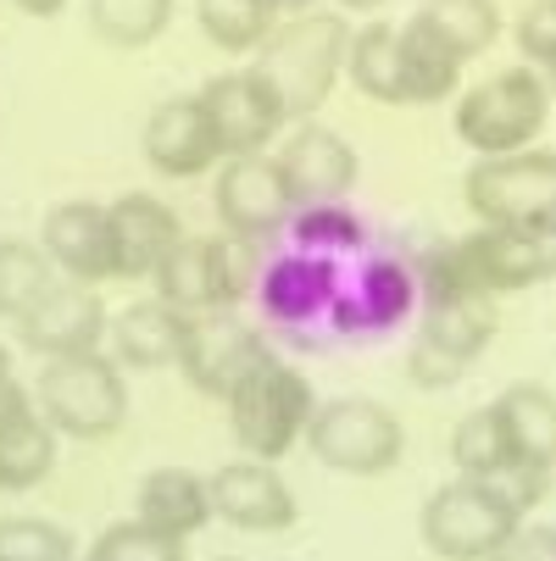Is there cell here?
<instances>
[{
	"instance_id": "obj_1",
	"label": "cell",
	"mask_w": 556,
	"mask_h": 561,
	"mask_svg": "<svg viewBox=\"0 0 556 561\" xmlns=\"http://www.w3.org/2000/svg\"><path fill=\"white\" fill-rule=\"evenodd\" d=\"M345 45H351V23L340 12H300V18H279V28L262 39L257 50V72L262 84L279 95L284 123H311L345 72Z\"/></svg>"
},
{
	"instance_id": "obj_2",
	"label": "cell",
	"mask_w": 556,
	"mask_h": 561,
	"mask_svg": "<svg viewBox=\"0 0 556 561\" xmlns=\"http://www.w3.org/2000/svg\"><path fill=\"white\" fill-rule=\"evenodd\" d=\"M223 412H228V434L251 461L279 467V456H290L306 439V423L317 412V394L311 378L295 362H257L240 383L223 394Z\"/></svg>"
},
{
	"instance_id": "obj_3",
	"label": "cell",
	"mask_w": 556,
	"mask_h": 561,
	"mask_svg": "<svg viewBox=\"0 0 556 561\" xmlns=\"http://www.w3.org/2000/svg\"><path fill=\"white\" fill-rule=\"evenodd\" d=\"M257 245L228 233H184L168 251V262L150 273L156 300L184 311V317H206V311H234L251 289H257Z\"/></svg>"
},
{
	"instance_id": "obj_4",
	"label": "cell",
	"mask_w": 556,
	"mask_h": 561,
	"mask_svg": "<svg viewBox=\"0 0 556 561\" xmlns=\"http://www.w3.org/2000/svg\"><path fill=\"white\" fill-rule=\"evenodd\" d=\"M551 117V90L534 67H507L485 84H473L456 95L451 128L473 156H512V150H534L540 128Z\"/></svg>"
},
{
	"instance_id": "obj_5",
	"label": "cell",
	"mask_w": 556,
	"mask_h": 561,
	"mask_svg": "<svg viewBox=\"0 0 556 561\" xmlns=\"http://www.w3.org/2000/svg\"><path fill=\"white\" fill-rule=\"evenodd\" d=\"M39 417L67 439H106L128 423V378L112 356H61L39 367L34 383Z\"/></svg>"
},
{
	"instance_id": "obj_6",
	"label": "cell",
	"mask_w": 556,
	"mask_h": 561,
	"mask_svg": "<svg viewBox=\"0 0 556 561\" xmlns=\"http://www.w3.org/2000/svg\"><path fill=\"white\" fill-rule=\"evenodd\" d=\"M306 450L334 472L378 478L389 467H401L407 428L373 394H334V400H317V412L306 423Z\"/></svg>"
},
{
	"instance_id": "obj_7",
	"label": "cell",
	"mask_w": 556,
	"mask_h": 561,
	"mask_svg": "<svg viewBox=\"0 0 556 561\" xmlns=\"http://www.w3.org/2000/svg\"><path fill=\"white\" fill-rule=\"evenodd\" d=\"M529 517L490 484V478H451L440 484L418 517L423 545L440 561H490Z\"/></svg>"
},
{
	"instance_id": "obj_8",
	"label": "cell",
	"mask_w": 556,
	"mask_h": 561,
	"mask_svg": "<svg viewBox=\"0 0 556 561\" xmlns=\"http://www.w3.org/2000/svg\"><path fill=\"white\" fill-rule=\"evenodd\" d=\"M462 201L485 228H529L556 217V150L479 156L462 179Z\"/></svg>"
},
{
	"instance_id": "obj_9",
	"label": "cell",
	"mask_w": 556,
	"mask_h": 561,
	"mask_svg": "<svg viewBox=\"0 0 556 561\" xmlns=\"http://www.w3.org/2000/svg\"><path fill=\"white\" fill-rule=\"evenodd\" d=\"M501 329L496 300H440L423 306L418 317V340L407 351V378L418 389H445L467 373V362L479 356Z\"/></svg>"
},
{
	"instance_id": "obj_10",
	"label": "cell",
	"mask_w": 556,
	"mask_h": 561,
	"mask_svg": "<svg viewBox=\"0 0 556 561\" xmlns=\"http://www.w3.org/2000/svg\"><path fill=\"white\" fill-rule=\"evenodd\" d=\"M273 168H279V179H284L295 211H300V206H334V201H345V195L356 190V179H362L356 150H351L334 128H324L317 117H311V123H295V128L279 139Z\"/></svg>"
},
{
	"instance_id": "obj_11",
	"label": "cell",
	"mask_w": 556,
	"mask_h": 561,
	"mask_svg": "<svg viewBox=\"0 0 556 561\" xmlns=\"http://www.w3.org/2000/svg\"><path fill=\"white\" fill-rule=\"evenodd\" d=\"M212 211H217L223 233L246 239V245H262V239L284 233L295 217L273 156H228L217 184H212Z\"/></svg>"
},
{
	"instance_id": "obj_12",
	"label": "cell",
	"mask_w": 556,
	"mask_h": 561,
	"mask_svg": "<svg viewBox=\"0 0 556 561\" xmlns=\"http://www.w3.org/2000/svg\"><path fill=\"white\" fill-rule=\"evenodd\" d=\"M201 106H206L212 134L223 145V162H228V156H268V139H279V128H290L279 95L262 84L257 67L206 78V84H201Z\"/></svg>"
},
{
	"instance_id": "obj_13",
	"label": "cell",
	"mask_w": 556,
	"mask_h": 561,
	"mask_svg": "<svg viewBox=\"0 0 556 561\" xmlns=\"http://www.w3.org/2000/svg\"><path fill=\"white\" fill-rule=\"evenodd\" d=\"M268 334L257 323L234 311H206V317H190V334H184V351H179V373L201 389V394H228L257 362H268Z\"/></svg>"
},
{
	"instance_id": "obj_14",
	"label": "cell",
	"mask_w": 556,
	"mask_h": 561,
	"mask_svg": "<svg viewBox=\"0 0 556 561\" xmlns=\"http://www.w3.org/2000/svg\"><path fill=\"white\" fill-rule=\"evenodd\" d=\"M106 329H112V311L101 306V295H95L90 284H72V278H56V284L34 300V311L18 323L23 345H29L34 356H45V362L101 351Z\"/></svg>"
},
{
	"instance_id": "obj_15",
	"label": "cell",
	"mask_w": 556,
	"mask_h": 561,
	"mask_svg": "<svg viewBox=\"0 0 556 561\" xmlns=\"http://www.w3.org/2000/svg\"><path fill=\"white\" fill-rule=\"evenodd\" d=\"M206 495H212V517L246 528V534H284L300 517L295 490L284 484V472L268 461H223L206 478Z\"/></svg>"
},
{
	"instance_id": "obj_16",
	"label": "cell",
	"mask_w": 556,
	"mask_h": 561,
	"mask_svg": "<svg viewBox=\"0 0 556 561\" xmlns=\"http://www.w3.org/2000/svg\"><path fill=\"white\" fill-rule=\"evenodd\" d=\"M139 145H145V162L162 179H206L223 162V145L212 134L201 95H173L162 106H150Z\"/></svg>"
},
{
	"instance_id": "obj_17",
	"label": "cell",
	"mask_w": 556,
	"mask_h": 561,
	"mask_svg": "<svg viewBox=\"0 0 556 561\" xmlns=\"http://www.w3.org/2000/svg\"><path fill=\"white\" fill-rule=\"evenodd\" d=\"M257 300L262 317L279 329H300L329 317L340 300V267L329 256H306V251H284L257 273Z\"/></svg>"
},
{
	"instance_id": "obj_18",
	"label": "cell",
	"mask_w": 556,
	"mask_h": 561,
	"mask_svg": "<svg viewBox=\"0 0 556 561\" xmlns=\"http://www.w3.org/2000/svg\"><path fill=\"white\" fill-rule=\"evenodd\" d=\"M39 251L50 256V267L72 284H106L117 278L112 267V222L101 201H61L45 211V233H39Z\"/></svg>"
},
{
	"instance_id": "obj_19",
	"label": "cell",
	"mask_w": 556,
	"mask_h": 561,
	"mask_svg": "<svg viewBox=\"0 0 556 561\" xmlns=\"http://www.w3.org/2000/svg\"><path fill=\"white\" fill-rule=\"evenodd\" d=\"M106 222H112V267H117V278H150L168 262V251L184 239L179 211L162 195H145V190L117 195L106 206Z\"/></svg>"
},
{
	"instance_id": "obj_20",
	"label": "cell",
	"mask_w": 556,
	"mask_h": 561,
	"mask_svg": "<svg viewBox=\"0 0 556 561\" xmlns=\"http://www.w3.org/2000/svg\"><path fill=\"white\" fill-rule=\"evenodd\" d=\"M112 362L117 367H134V373H156V367H179V351H184V334H190V317L162 306V300H134L112 317Z\"/></svg>"
},
{
	"instance_id": "obj_21",
	"label": "cell",
	"mask_w": 556,
	"mask_h": 561,
	"mask_svg": "<svg viewBox=\"0 0 556 561\" xmlns=\"http://www.w3.org/2000/svg\"><path fill=\"white\" fill-rule=\"evenodd\" d=\"M134 523H145L150 534H168L184 539L201 534L212 523V495H206V478L190 467H150L139 478V501H134Z\"/></svg>"
},
{
	"instance_id": "obj_22",
	"label": "cell",
	"mask_w": 556,
	"mask_h": 561,
	"mask_svg": "<svg viewBox=\"0 0 556 561\" xmlns=\"http://www.w3.org/2000/svg\"><path fill=\"white\" fill-rule=\"evenodd\" d=\"M490 407H496V423H501L512 467L551 472L556 467V394L545 383L523 378V383H507Z\"/></svg>"
},
{
	"instance_id": "obj_23",
	"label": "cell",
	"mask_w": 556,
	"mask_h": 561,
	"mask_svg": "<svg viewBox=\"0 0 556 561\" xmlns=\"http://www.w3.org/2000/svg\"><path fill=\"white\" fill-rule=\"evenodd\" d=\"M395 61H401V101L407 106H434V101L456 95V84H462V56L418 12L395 28Z\"/></svg>"
},
{
	"instance_id": "obj_24",
	"label": "cell",
	"mask_w": 556,
	"mask_h": 561,
	"mask_svg": "<svg viewBox=\"0 0 556 561\" xmlns=\"http://www.w3.org/2000/svg\"><path fill=\"white\" fill-rule=\"evenodd\" d=\"M56 467V428L39 417V407H23L0 423V495H23L45 484Z\"/></svg>"
},
{
	"instance_id": "obj_25",
	"label": "cell",
	"mask_w": 556,
	"mask_h": 561,
	"mask_svg": "<svg viewBox=\"0 0 556 561\" xmlns=\"http://www.w3.org/2000/svg\"><path fill=\"white\" fill-rule=\"evenodd\" d=\"M345 78L356 84V95H367L378 106H407L401 101V61H395V23L373 18L367 28L351 34V45H345Z\"/></svg>"
},
{
	"instance_id": "obj_26",
	"label": "cell",
	"mask_w": 556,
	"mask_h": 561,
	"mask_svg": "<svg viewBox=\"0 0 556 561\" xmlns=\"http://www.w3.org/2000/svg\"><path fill=\"white\" fill-rule=\"evenodd\" d=\"M356 311L367 329H395L401 317H412L418 306V273L395 256H373L362 273H356V289H351Z\"/></svg>"
},
{
	"instance_id": "obj_27",
	"label": "cell",
	"mask_w": 556,
	"mask_h": 561,
	"mask_svg": "<svg viewBox=\"0 0 556 561\" xmlns=\"http://www.w3.org/2000/svg\"><path fill=\"white\" fill-rule=\"evenodd\" d=\"M179 0H90V34L112 50H145L168 34Z\"/></svg>"
},
{
	"instance_id": "obj_28",
	"label": "cell",
	"mask_w": 556,
	"mask_h": 561,
	"mask_svg": "<svg viewBox=\"0 0 556 561\" xmlns=\"http://www.w3.org/2000/svg\"><path fill=\"white\" fill-rule=\"evenodd\" d=\"M195 23L217 50L257 56L262 39L279 28V12L268 7V0H195Z\"/></svg>"
},
{
	"instance_id": "obj_29",
	"label": "cell",
	"mask_w": 556,
	"mask_h": 561,
	"mask_svg": "<svg viewBox=\"0 0 556 561\" xmlns=\"http://www.w3.org/2000/svg\"><path fill=\"white\" fill-rule=\"evenodd\" d=\"M418 18L462 56V67L473 56H485L496 45V34H501V7L496 0H423Z\"/></svg>"
},
{
	"instance_id": "obj_30",
	"label": "cell",
	"mask_w": 556,
	"mask_h": 561,
	"mask_svg": "<svg viewBox=\"0 0 556 561\" xmlns=\"http://www.w3.org/2000/svg\"><path fill=\"white\" fill-rule=\"evenodd\" d=\"M61 273L50 267V256L34 245V239H0V317H23L34 311V300L56 284Z\"/></svg>"
},
{
	"instance_id": "obj_31",
	"label": "cell",
	"mask_w": 556,
	"mask_h": 561,
	"mask_svg": "<svg viewBox=\"0 0 556 561\" xmlns=\"http://www.w3.org/2000/svg\"><path fill=\"white\" fill-rule=\"evenodd\" d=\"M290 239H295V251H306V256H340V251H356L362 239H367V228H362V217L345 206V201H334V206H300L295 217H290V228H284Z\"/></svg>"
},
{
	"instance_id": "obj_32",
	"label": "cell",
	"mask_w": 556,
	"mask_h": 561,
	"mask_svg": "<svg viewBox=\"0 0 556 561\" xmlns=\"http://www.w3.org/2000/svg\"><path fill=\"white\" fill-rule=\"evenodd\" d=\"M451 461H456L462 478H496V472L512 467L507 439H501V423H496V407L467 412V417L451 428Z\"/></svg>"
},
{
	"instance_id": "obj_33",
	"label": "cell",
	"mask_w": 556,
	"mask_h": 561,
	"mask_svg": "<svg viewBox=\"0 0 556 561\" xmlns=\"http://www.w3.org/2000/svg\"><path fill=\"white\" fill-rule=\"evenodd\" d=\"M90 561H190V550H184V539L150 534L145 523L123 517L90 539Z\"/></svg>"
},
{
	"instance_id": "obj_34",
	"label": "cell",
	"mask_w": 556,
	"mask_h": 561,
	"mask_svg": "<svg viewBox=\"0 0 556 561\" xmlns=\"http://www.w3.org/2000/svg\"><path fill=\"white\" fill-rule=\"evenodd\" d=\"M78 539L45 517H0V561H72Z\"/></svg>"
},
{
	"instance_id": "obj_35",
	"label": "cell",
	"mask_w": 556,
	"mask_h": 561,
	"mask_svg": "<svg viewBox=\"0 0 556 561\" xmlns=\"http://www.w3.org/2000/svg\"><path fill=\"white\" fill-rule=\"evenodd\" d=\"M518 50H523V67L534 72L556 67V0H534L518 18Z\"/></svg>"
},
{
	"instance_id": "obj_36",
	"label": "cell",
	"mask_w": 556,
	"mask_h": 561,
	"mask_svg": "<svg viewBox=\"0 0 556 561\" xmlns=\"http://www.w3.org/2000/svg\"><path fill=\"white\" fill-rule=\"evenodd\" d=\"M490 561H556V528L551 523H523Z\"/></svg>"
},
{
	"instance_id": "obj_37",
	"label": "cell",
	"mask_w": 556,
	"mask_h": 561,
	"mask_svg": "<svg viewBox=\"0 0 556 561\" xmlns=\"http://www.w3.org/2000/svg\"><path fill=\"white\" fill-rule=\"evenodd\" d=\"M23 407H34V394L18 378H0V423H7L12 412H23Z\"/></svg>"
},
{
	"instance_id": "obj_38",
	"label": "cell",
	"mask_w": 556,
	"mask_h": 561,
	"mask_svg": "<svg viewBox=\"0 0 556 561\" xmlns=\"http://www.w3.org/2000/svg\"><path fill=\"white\" fill-rule=\"evenodd\" d=\"M12 7H18L23 18H61L67 0H12Z\"/></svg>"
},
{
	"instance_id": "obj_39",
	"label": "cell",
	"mask_w": 556,
	"mask_h": 561,
	"mask_svg": "<svg viewBox=\"0 0 556 561\" xmlns=\"http://www.w3.org/2000/svg\"><path fill=\"white\" fill-rule=\"evenodd\" d=\"M268 7L279 12V18H300V12H311L317 0H268Z\"/></svg>"
},
{
	"instance_id": "obj_40",
	"label": "cell",
	"mask_w": 556,
	"mask_h": 561,
	"mask_svg": "<svg viewBox=\"0 0 556 561\" xmlns=\"http://www.w3.org/2000/svg\"><path fill=\"white\" fill-rule=\"evenodd\" d=\"M334 7H351V12H373V7H384V0H334Z\"/></svg>"
},
{
	"instance_id": "obj_41",
	"label": "cell",
	"mask_w": 556,
	"mask_h": 561,
	"mask_svg": "<svg viewBox=\"0 0 556 561\" xmlns=\"http://www.w3.org/2000/svg\"><path fill=\"white\" fill-rule=\"evenodd\" d=\"M0 378H12V351L0 345Z\"/></svg>"
},
{
	"instance_id": "obj_42",
	"label": "cell",
	"mask_w": 556,
	"mask_h": 561,
	"mask_svg": "<svg viewBox=\"0 0 556 561\" xmlns=\"http://www.w3.org/2000/svg\"><path fill=\"white\" fill-rule=\"evenodd\" d=\"M540 78H545V90H551V101H556V67H545Z\"/></svg>"
},
{
	"instance_id": "obj_43",
	"label": "cell",
	"mask_w": 556,
	"mask_h": 561,
	"mask_svg": "<svg viewBox=\"0 0 556 561\" xmlns=\"http://www.w3.org/2000/svg\"><path fill=\"white\" fill-rule=\"evenodd\" d=\"M217 561H246V556H217Z\"/></svg>"
}]
</instances>
